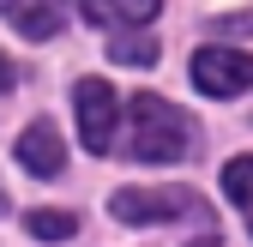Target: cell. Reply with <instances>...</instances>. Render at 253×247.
Instances as JSON below:
<instances>
[{
	"label": "cell",
	"instance_id": "1",
	"mask_svg": "<svg viewBox=\"0 0 253 247\" xmlns=\"http://www.w3.org/2000/svg\"><path fill=\"white\" fill-rule=\"evenodd\" d=\"M187 145H193V127H187L181 109H169L163 97L126 103V157L133 163H175L187 157Z\"/></svg>",
	"mask_w": 253,
	"mask_h": 247
},
{
	"label": "cell",
	"instance_id": "2",
	"mask_svg": "<svg viewBox=\"0 0 253 247\" xmlns=\"http://www.w3.org/2000/svg\"><path fill=\"white\" fill-rule=\"evenodd\" d=\"M73 109H79V139H84V151H115L121 103H115L109 79H79L73 84Z\"/></svg>",
	"mask_w": 253,
	"mask_h": 247
},
{
	"label": "cell",
	"instance_id": "3",
	"mask_svg": "<svg viewBox=\"0 0 253 247\" xmlns=\"http://www.w3.org/2000/svg\"><path fill=\"white\" fill-rule=\"evenodd\" d=\"M193 84L205 97H241V90H253V54H241V48H199L193 54Z\"/></svg>",
	"mask_w": 253,
	"mask_h": 247
},
{
	"label": "cell",
	"instance_id": "4",
	"mask_svg": "<svg viewBox=\"0 0 253 247\" xmlns=\"http://www.w3.org/2000/svg\"><path fill=\"white\" fill-rule=\"evenodd\" d=\"M109 211L121 223H163V217H181V211H199V199L181 187H121L109 199Z\"/></svg>",
	"mask_w": 253,
	"mask_h": 247
},
{
	"label": "cell",
	"instance_id": "5",
	"mask_svg": "<svg viewBox=\"0 0 253 247\" xmlns=\"http://www.w3.org/2000/svg\"><path fill=\"white\" fill-rule=\"evenodd\" d=\"M18 163L37 181H54L60 169H67V145H60V133L48 127V121H30V127L18 133Z\"/></svg>",
	"mask_w": 253,
	"mask_h": 247
},
{
	"label": "cell",
	"instance_id": "6",
	"mask_svg": "<svg viewBox=\"0 0 253 247\" xmlns=\"http://www.w3.org/2000/svg\"><path fill=\"white\" fill-rule=\"evenodd\" d=\"M0 12L12 18L18 37H54L60 24H67V0H0Z\"/></svg>",
	"mask_w": 253,
	"mask_h": 247
},
{
	"label": "cell",
	"instance_id": "7",
	"mask_svg": "<svg viewBox=\"0 0 253 247\" xmlns=\"http://www.w3.org/2000/svg\"><path fill=\"white\" fill-rule=\"evenodd\" d=\"M163 0H79V12L90 24H151Z\"/></svg>",
	"mask_w": 253,
	"mask_h": 247
},
{
	"label": "cell",
	"instance_id": "8",
	"mask_svg": "<svg viewBox=\"0 0 253 247\" xmlns=\"http://www.w3.org/2000/svg\"><path fill=\"white\" fill-rule=\"evenodd\" d=\"M223 193L235 199V211H241L247 229H253V157H235V163L223 169Z\"/></svg>",
	"mask_w": 253,
	"mask_h": 247
},
{
	"label": "cell",
	"instance_id": "9",
	"mask_svg": "<svg viewBox=\"0 0 253 247\" xmlns=\"http://www.w3.org/2000/svg\"><path fill=\"white\" fill-rule=\"evenodd\" d=\"M24 229L37 235V241H67V235L79 229V217H73V211H30Z\"/></svg>",
	"mask_w": 253,
	"mask_h": 247
},
{
	"label": "cell",
	"instance_id": "10",
	"mask_svg": "<svg viewBox=\"0 0 253 247\" xmlns=\"http://www.w3.org/2000/svg\"><path fill=\"white\" fill-rule=\"evenodd\" d=\"M109 54L126 60V67H151V60H157V42H151V37H115Z\"/></svg>",
	"mask_w": 253,
	"mask_h": 247
},
{
	"label": "cell",
	"instance_id": "11",
	"mask_svg": "<svg viewBox=\"0 0 253 247\" xmlns=\"http://www.w3.org/2000/svg\"><path fill=\"white\" fill-rule=\"evenodd\" d=\"M223 30H253V12H235V18H223Z\"/></svg>",
	"mask_w": 253,
	"mask_h": 247
},
{
	"label": "cell",
	"instance_id": "12",
	"mask_svg": "<svg viewBox=\"0 0 253 247\" xmlns=\"http://www.w3.org/2000/svg\"><path fill=\"white\" fill-rule=\"evenodd\" d=\"M0 90H6V60H0Z\"/></svg>",
	"mask_w": 253,
	"mask_h": 247
}]
</instances>
